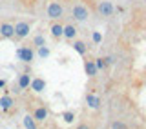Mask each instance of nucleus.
Wrapping results in <instances>:
<instances>
[{
    "instance_id": "8",
    "label": "nucleus",
    "mask_w": 146,
    "mask_h": 129,
    "mask_svg": "<svg viewBox=\"0 0 146 129\" xmlns=\"http://www.w3.org/2000/svg\"><path fill=\"white\" fill-rule=\"evenodd\" d=\"M0 36H2V38H13V36H15L13 24H9V22H2V24H0Z\"/></svg>"
},
{
    "instance_id": "13",
    "label": "nucleus",
    "mask_w": 146,
    "mask_h": 129,
    "mask_svg": "<svg viewBox=\"0 0 146 129\" xmlns=\"http://www.w3.org/2000/svg\"><path fill=\"white\" fill-rule=\"evenodd\" d=\"M29 82H31V76H29V73H22L20 76H18V84H17V87L18 89H27L29 87Z\"/></svg>"
},
{
    "instance_id": "5",
    "label": "nucleus",
    "mask_w": 146,
    "mask_h": 129,
    "mask_svg": "<svg viewBox=\"0 0 146 129\" xmlns=\"http://www.w3.org/2000/svg\"><path fill=\"white\" fill-rule=\"evenodd\" d=\"M31 116L36 120V124H44L46 120H48V116H49V111H48L46 105H36V107L33 109V115H31Z\"/></svg>"
},
{
    "instance_id": "23",
    "label": "nucleus",
    "mask_w": 146,
    "mask_h": 129,
    "mask_svg": "<svg viewBox=\"0 0 146 129\" xmlns=\"http://www.w3.org/2000/svg\"><path fill=\"white\" fill-rule=\"evenodd\" d=\"M75 129H91V126H90V124H86V122H82V124H79Z\"/></svg>"
},
{
    "instance_id": "7",
    "label": "nucleus",
    "mask_w": 146,
    "mask_h": 129,
    "mask_svg": "<svg viewBox=\"0 0 146 129\" xmlns=\"http://www.w3.org/2000/svg\"><path fill=\"white\" fill-rule=\"evenodd\" d=\"M29 87H31V91H33V93H42V91L46 89V80H44V78H40V76L31 78Z\"/></svg>"
},
{
    "instance_id": "4",
    "label": "nucleus",
    "mask_w": 146,
    "mask_h": 129,
    "mask_svg": "<svg viewBox=\"0 0 146 129\" xmlns=\"http://www.w3.org/2000/svg\"><path fill=\"white\" fill-rule=\"evenodd\" d=\"M13 29H15V36H13V38L24 40L26 36L29 35V31H31V26L27 24V22H17V24L13 26Z\"/></svg>"
},
{
    "instance_id": "21",
    "label": "nucleus",
    "mask_w": 146,
    "mask_h": 129,
    "mask_svg": "<svg viewBox=\"0 0 146 129\" xmlns=\"http://www.w3.org/2000/svg\"><path fill=\"white\" fill-rule=\"evenodd\" d=\"M44 44H46L44 35H35V38H33V45H35V47H40V45H44Z\"/></svg>"
},
{
    "instance_id": "15",
    "label": "nucleus",
    "mask_w": 146,
    "mask_h": 129,
    "mask_svg": "<svg viewBox=\"0 0 146 129\" xmlns=\"http://www.w3.org/2000/svg\"><path fill=\"white\" fill-rule=\"evenodd\" d=\"M110 64H113L111 57H99V58H95V66H97V69H106Z\"/></svg>"
},
{
    "instance_id": "22",
    "label": "nucleus",
    "mask_w": 146,
    "mask_h": 129,
    "mask_svg": "<svg viewBox=\"0 0 146 129\" xmlns=\"http://www.w3.org/2000/svg\"><path fill=\"white\" fill-rule=\"evenodd\" d=\"M100 40H102V36H100V33H99V31H95V33H93V42H95V44H99Z\"/></svg>"
},
{
    "instance_id": "9",
    "label": "nucleus",
    "mask_w": 146,
    "mask_h": 129,
    "mask_svg": "<svg viewBox=\"0 0 146 129\" xmlns=\"http://www.w3.org/2000/svg\"><path fill=\"white\" fill-rule=\"evenodd\" d=\"M77 33H79V29H77L73 24H68V26H64L62 36H64L66 40H75V38H77Z\"/></svg>"
},
{
    "instance_id": "1",
    "label": "nucleus",
    "mask_w": 146,
    "mask_h": 129,
    "mask_svg": "<svg viewBox=\"0 0 146 129\" xmlns=\"http://www.w3.org/2000/svg\"><path fill=\"white\" fill-rule=\"evenodd\" d=\"M71 16L75 18L77 22H84V20H88L90 11L82 2H75V4H71Z\"/></svg>"
},
{
    "instance_id": "2",
    "label": "nucleus",
    "mask_w": 146,
    "mask_h": 129,
    "mask_svg": "<svg viewBox=\"0 0 146 129\" xmlns=\"http://www.w3.org/2000/svg\"><path fill=\"white\" fill-rule=\"evenodd\" d=\"M46 13H48V18H51V20H60L64 16V7H62V4L58 2V0H53V2L48 4Z\"/></svg>"
},
{
    "instance_id": "6",
    "label": "nucleus",
    "mask_w": 146,
    "mask_h": 129,
    "mask_svg": "<svg viewBox=\"0 0 146 129\" xmlns=\"http://www.w3.org/2000/svg\"><path fill=\"white\" fill-rule=\"evenodd\" d=\"M17 57L20 58L22 62L29 64V62H33L35 51H33V49H31V47H18V49H17Z\"/></svg>"
},
{
    "instance_id": "16",
    "label": "nucleus",
    "mask_w": 146,
    "mask_h": 129,
    "mask_svg": "<svg viewBox=\"0 0 146 129\" xmlns=\"http://www.w3.org/2000/svg\"><path fill=\"white\" fill-rule=\"evenodd\" d=\"M71 42H73V49H75L79 55L84 57V55L88 53V45H86V42H82V40H71Z\"/></svg>"
},
{
    "instance_id": "20",
    "label": "nucleus",
    "mask_w": 146,
    "mask_h": 129,
    "mask_svg": "<svg viewBox=\"0 0 146 129\" xmlns=\"http://www.w3.org/2000/svg\"><path fill=\"white\" fill-rule=\"evenodd\" d=\"M62 118L66 124H73V120H75V113L73 111H64L62 113Z\"/></svg>"
},
{
    "instance_id": "14",
    "label": "nucleus",
    "mask_w": 146,
    "mask_h": 129,
    "mask_svg": "<svg viewBox=\"0 0 146 129\" xmlns=\"http://www.w3.org/2000/svg\"><path fill=\"white\" fill-rule=\"evenodd\" d=\"M86 102H88V105L91 109H99L100 107V98L97 95H93V93H88L86 95Z\"/></svg>"
},
{
    "instance_id": "3",
    "label": "nucleus",
    "mask_w": 146,
    "mask_h": 129,
    "mask_svg": "<svg viewBox=\"0 0 146 129\" xmlns=\"http://www.w3.org/2000/svg\"><path fill=\"white\" fill-rule=\"evenodd\" d=\"M113 11H115V7H113V4L110 0H100V2H97V13L100 16L108 18V16L113 15Z\"/></svg>"
},
{
    "instance_id": "24",
    "label": "nucleus",
    "mask_w": 146,
    "mask_h": 129,
    "mask_svg": "<svg viewBox=\"0 0 146 129\" xmlns=\"http://www.w3.org/2000/svg\"><path fill=\"white\" fill-rule=\"evenodd\" d=\"M6 86V80H2V78H0V87H4Z\"/></svg>"
},
{
    "instance_id": "12",
    "label": "nucleus",
    "mask_w": 146,
    "mask_h": 129,
    "mask_svg": "<svg viewBox=\"0 0 146 129\" xmlns=\"http://www.w3.org/2000/svg\"><path fill=\"white\" fill-rule=\"evenodd\" d=\"M51 36L53 38H62V31H64V24H60L58 20H53V24H51Z\"/></svg>"
},
{
    "instance_id": "10",
    "label": "nucleus",
    "mask_w": 146,
    "mask_h": 129,
    "mask_svg": "<svg viewBox=\"0 0 146 129\" xmlns=\"http://www.w3.org/2000/svg\"><path fill=\"white\" fill-rule=\"evenodd\" d=\"M13 105H15V100H13V96H9V95L0 96V109H2V111H9Z\"/></svg>"
},
{
    "instance_id": "19",
    "label": "nucleus",
    "mask_w": 146,
    "mask_h": 129,
    "mask_svg": "<svg viewBox=\"0 0 146 129\" xmlns=\"http://www.w3.org/2000/svg\"><path fill=\"white\" fill-rule=\"evenodd\" d=\"M110 129H130V127H128L122 120H113L110 124Z\"/></svg>"
},
{
    "instance_id": "17",
    "label": "nucleus",
    "mask_w": 146,
    "mask_h": 129,
    "mask_svg": "<svg viewBox=\"0 0 146 129\" xmlns=\"http://www.w3.org/2000/svg\"><path fill=\"white\" fill-rule=\"evenodd\" d=\"M22 124H24L26 129H38V124H36V120L31 116V115H26L24 120H22Z\"/></svg>"
},
{
    "instance_id": "11",
    "label": "nucleus",
    "mask_w": 146,
    "mask_h": 129,
    "mask_svg": "<svg viewBox=\"0 0 146 129\" xmlns=\"http://www.w3.org/2000/svg\"><path fill=\"white\" fill-rule=\"evenodd\" d=\"M84 71H86V75H88L90 78L97 76L99 69H97V66H95V60H86L84 62Z\"/></svg>"
},
{
    "instance_id": "18",
    "label": "nucleus",
    "mask_w": 146,
    "mask_h": 129,
    "mask_svg": "<svg viewBox=\"0 0 146 129\" xmlns=\"http://www.w3.org/2000/svg\"><path fill=\"white\" fill-rule=\"evenodd\" d=\"M36 53H38L40 58H48L49 55H51V49H49L48 45L44 44V45H40V47H36Z\"/></svg>"
}]
</instances>
